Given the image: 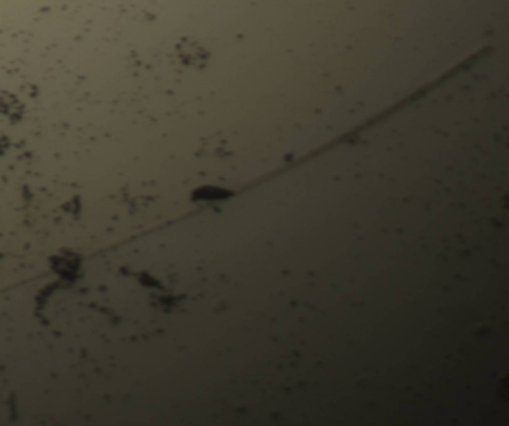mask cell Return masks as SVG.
<instances>
[{"label":"cell","instance_id":"1","mask_svg":"<svg viewBox=\"0 0 509 426\" xmlns=\"http://www.w3.org/2000/svg\"><path fill=\"white\" fill-rule=\"evenodd\" d=\"M200 199H219V197H226V192L223 189H215V187H206L199 190V194H197Z\"/></svg>","mask_w":509,"mask_h":426}]
</instances>
